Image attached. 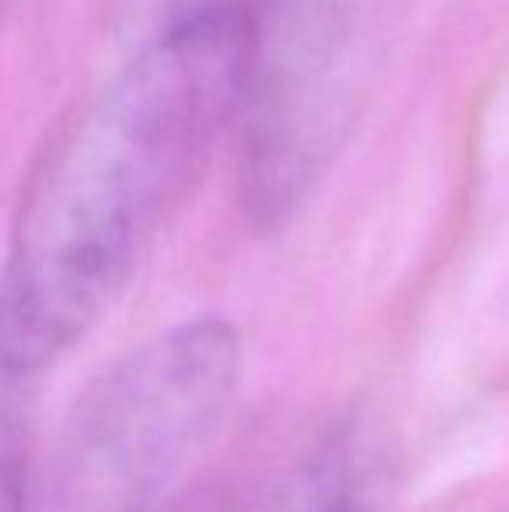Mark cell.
I'll return each instance as SVG.
<instances>
[{
	"mask_svg": "<svg viewBox=\"0 0 509 512\" xmlns=\"http://www.w3.org/2000/svg\"><path fill=\"white\" fill-rule=\"evenodd\" d=\"M262 21L217 0L171 21L60 122L0 262V377L46 373L105 321L157 223L252 105Z\"/></svg>",
	"mask_w": 509,
	"mask_h": 512,
	"instance_id": "cell-1",
	"label": "cell"
},
{
	"mask_svg": "<svg viewBox=\"0 0 509 512\" xmlns=\"http://www.w3.org/2000/svg\"><path fill=\"white\" fill-rule=\"evenodd\" d=\"M245 349L227 317H189L143 338L70 405L21 512H150L217 436Z\"/></svg>",
	"mask_w": 509,
	"mask_h": 512,
	"instance_id": "cell-2",
	"label": "cell"
},
{
	"mask_svg": "<svg viewBox=\"0 0 509 512\" xmlns=\"http://www.w3.org/2000/svg\"><path fill=\"white\" fill-rule=\"evenodd\" d=\"M28 464L21 443L7 425H0V512H21Z\"/></svg>",
	"mask_w": 509,
	"mask_h": 512,
	"instance_id": "cell-3",
	"label": "cell"
}]
</instances>
